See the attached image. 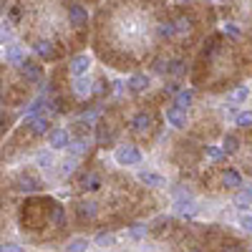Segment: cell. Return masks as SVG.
Wrapping results in <instances>:
<instances>
[{
	"instance_id": "obj_1",
	"label": "cell",
	"mask_w": 252,
	"mask_h": 252,
	"mask_svg": "<svg viewBox=\"0 0 252 252\" xmlns=\"http://www.w3.org/2000/svg\"><path fill=\"white\" fill-rule=\"evenodd\" d=\"M48 144L53 149H66V146H71V134L66 129H53L48 131Z\"/></svg>"
},
{
	"instance_id": "obj_2",
	"label": "cell",
	"mask_w": 252,
	"mask_h": 252,
	"mask_svg": "<svg viewBox=\"0 0 252 252\" xmlns=\"http://www.w3.org/2000/svg\"><path fill=\"white\" fill-rule=\"evenodd\" d=\"M116 161L119 164H139L141 154H139L136 146H121V149L116 152Z\"/></svg>"
},
{
	"instance_id": "obj_3",
	"label": "cell",
	"mask_w": 252,
	"mask_h": 252,
	"mask_svg": "<svg viewBox=\"0 0 252 252\" xmlns=\"http://www.w3.org/2000/svg\"><path fill=\"white\" fill-rule=\"evenodd\" d=\"M68 18H71V26H76V28H83L89 23V13H86L83 5H71L68 8Z\"/></svg>"
},
{
	"instance_id": "obj_4",
	"label": "cell",
	"mask_w": 252,
	"mask_h": 252,
	"mask_svg": "<svg viewBox=\"0 0 252 252\" xmlns=\"http://www.w3.org/2000/svg\"><path fill=\"white\" fill-rule=\"evenodd\" d=\"M166 121H169L172 126H177V129H184L187 126V109L172 106L169 111H166Z\"/></svg>"
},
{
	"instance_id": "obj_5",
	"label": "cell",
	"mask_w": 252,
	"mask_h": 252,
	"mask_svg": "<svg viewBox=\"0 0 252 252\" xmlns=\"http://www.w3.org/2000/svg\"><path fill=\"white\" fill-rule=\"evenodd\" d=\"M149 126H152V116L146 114V111H141V114H136L131 119V129L136 134H146V131H149Z\"/></svg>"
},
{
	"instance_id": "obj_6",
	"label": "cell",
	"mask_w": 252,
	"mask_h": 252,
	"mask_svg": "<svg viewBox=\"0 0 252 252\" xmlns=\"http://www.w3.org/2000/svg\"><path fill=\"white\" fill-rule=\"evenodd\" d=\"M20 68H23L26 81H31V83H38V81H40V76H43V71H40V66H38L35 61H26Z\"/></svg>"
},
{
	"instance_id": "obj_7",
	"label": "cell",
	"mask_w": 252,
	"mask_h": 252,
	"mask_svg": "<svg viewBox=\"0 0 252 252\" xmlns=\"http://www.w3.org/2000/svg\"><path fill=\"white\" fill-rule=\"evenodd\" d=\"M89 66H91V61H89V56H86V53H81V56H76V58L71 61V73L81 78L83 73L89 71Z\"/></svg>"
},
{
	"instance_id": "obj_8",
	"label": "cell",
	"mask_w": 252,
	"mask_h": 252,
	"mask_svg": "<svg viewBox=\"0 0 252 252\" xmlns=\"http://www.w3.org/2000/svg\"><path fill=\"white\" fill-rule=\"evenodd\" d=\"M146 86H149V78L141 76V73H136V76H131V78H129V89H131L134 94H141Z\"/></svg>"
},
{
	"instance_id": "obj_9",
	"label": "cell",
	"mask_w": 252,
	"mask_h": 252,
	"mask_svg": "<svg viewBox=\"0 0 252 252\" xmlns=\"http://www.w3.org/2000/svg\"><path fill=\"white\" fill-rule=\"evenodd\" d=\"M139 182L141 184H149V187H164V177H159L154 172H141L139 174Z\"/></svg>"
},
{
	"instance_id": "obj_10",
	"label": "cell",
	"mask_w": 252,
	"mask_h": 252,
	"mask_svg": "<svg viewBox=\"0 0 252 252\" xmlns=\"http://www.w3.org/2000/svg\"><path fill=\"white\" fill-rule=\"evenodd\" d=\"M222 184H224V187H229V189H235V187H240V184H242V177H240L235 169H227V172L222 174Z\"/></svg>"
},
{
	"instance_id": "obj_11",
	"label": "cell",
	"mask_w": 252,
	"mask_h": 252,
	"mask_svg": "<svg viewBox=\"0 0 252 252\" xmlns=\"http://www.w3.org/2000/svg\"><path fill=\"white\" fill-rule=\"evenodd\" d=\"M78 217L81 220H94L96 217V204L94 202H81L78 204Z\"/></svg>"
},
{
	"instance_id": "obj_12",
	"label": "cell",
	"mask_w": 252,
	"mask_h": 252,
	"mask_svg": "<svg viewBox=\"0 0 252 252\" xmlns=\"http://www.w3.org/2000/svg\"><path fill=\"white\" fill-rule=\"evenodd\" d=\"M235 204H237L240 209L252 207V189H242V192H237V194H235Z\"/></svg>"
},
{
	"instance_id": "obj_13",
	"label": "cell",
	"mask_w": 252,
	"mask_h": 252,
	"mask_svg": "<svg viewBox=\"0 0 252 252\" xmlns=\"http://www.w3.org/2000/svg\"><path fill=\"white\" fill-rule=\"evenodd\" d=\"M35 53L43 56V58H56V51H53V46L48 43V40H38V43H35Z\"/></svg>"
},
{
	"instance_id": "obj_14",
	"label": "cell",
	"mask_w": 252,
	"mask_h": 252,
	"mask_svg": "<svg viewBox=\"0 0 252 252\" xmlns=\"http://www.w3.org/2000/svg\"><path fill=\"white\" fill-rule=\"evenodd\" d=\"M73 91H76V96H89L91 94V81L89 78H78L73 83Z\"/></svg>"
},
{
	"instance_id": "obj_15",
	"label": "cell",
	"mask_w": 252,
	"mask_h": 252,
	"mask_svg": "<svg viewBox=\"0 0 252 252\" xmlns=\"http://www.w3.org/2000/svg\"><path fill=\"white\" fill-rule=\"evenodd\" d=\"M31 126H33V134H46V131H53V129H48V119H31L28 121Z\"/></svg>"
},
{
	"instance_id": "obj_16",
	"label": "cell",
	"mask_w": 252,
	"mask_h": 252,
	"mask_svg": "<svg viewBox=\"0 0 252 252\" xmlns=\"http://www.w3.org/2000/svg\"><path fill=\"white\" fill-rule=\"evenodd\" d=\"M5 61H13V63H18V66H23V63H26V58H23V53H20L18 46H10L5 51Z\"/></svg>"
},
{
	"instance_id": "obj_17",
	"label": "cell",
	"mask_w": 252,
	"mask_h": 252,
	"mask_svg": "<svg viewBox=\"0 0 252 252\" xmlns=\"http://www.w3.org/2000/svg\"><path fill=\"white\" fill-rule=\"evenodd\" d=\"M192 98H194V94H192V91H179V94H177V98H174V106L187 109L189 103H192Z\"/></svg>"
},
{
	"instance_id": "obj_18",
	"label": "cell",
	"mask_w": 252,
	"mask_h": 252,
	"mask_svg": "<svg viewBox=\"0 0 252 252\" xmlns=\"http://www.w3.org/2000/svg\"><path fill=\"white\" fill-rule=\"evenodd\" d=\"M222 149H224L227 154H235V152L240 149V141H237V136L227 134V136H224V141H222Z\"/></svg>"
},
{
	"instance_id": "obj_19",
	"label": "cell",
	"mask_w": 252,
	"mask_h": 252,
	"mask_svg": "<svg viewBox=\"0 0 252 252\" xmlns=\"http://www.w3.org/2000/svg\"><path fill=\"white\" fill-rule=\"evenodd\" d=\"M235 121H237V126L247 129V126H252V111H242V114H237V116H235Z\"/></svg>"
},
{
	"instance_id": "obj_20",
	"label": "cell",
	"mask_w": 252,
	"mask_h": 252,
	"mask_svg": "<svg viewBox=\"0 0 252 252\" xmlns=\"http://www.w3.org/2000/svg\"><path fill=\"white\" fill-rule=\"evenodd\" d=\"M18 184H20L18 189H23V192H35V189H38V182H35V179H31V177H26V179H20Z\"/></svg>"
},
{
	"instance_id": "obj_21",
	"label": "cell",
	"mask_w": 252,
	"mask_h": 252,
	"mask_svg": "<svg viewBox=\"0 0 252 252\" xmlns=\"http://www.w3.org/2000/svg\"><path fill=\"white\" fill-rule=\"evenodd\" d=\"M83 184H86V189H91V192H96V189L101 187V177H98V174H89L86 179H83Z\"/></svg>"
},
{
	"instance_id": "obj_22",
	"label": "cell",
	"mask_w": 252,
	"mask_h": 252,
	"mask_svg": "<svg viewBox=\"0 0 252 252\" xmlns=\"http://www.w3.org/2000/svg\"><path fill=\"white\" fill-rule=\"evenodd\" d=\"M204 154H207L209 159H215V161H217V159H222L227 152H224V149H220V146H207V149H204Z\"/></svg>"
},
{
	"instance_id": "obj_23",
	"label": "cell",
	"mask_w": 252,
	"mask_h": 252,
	"mask_svg": "<svg viewBox=\"0 0 252 252\" xmlns=\"http://www.w3.org/2000/svg\"><path fill=\"white\" fill-rule=\"evenodd\" d=\"M177 33V26L174 23H161L159 26V35H164V38H172Z\"/></svg>"
},
{
	"instance_id": "obj_24",
	"label": "cell",
	"mask_w": 252,
	"mask_h": 252,
	"mask_svg": "<svg viewBox=\"0 0 252 252\" xmlns=\"http://www.w3.org/2000/svg\"><path fill=\"white\" fill-rule=\"evenodd\" d=\"M68 252H86V240H73L68 245Z\"/></svg>"
},
{
	"instance_id": "obj_25",
	"label": "cell",
	"mask_w": 252,
	"mask_h": 252,
	"mask_svg": "<svg viewBox=\"0 0 252 252\" xmlns=\"http://www.w3.org/2000/svg\"><path fill=\"white\" fill-rule=\"evenodd\" d=\"M144 235H146V227H144V224H134V227H131V237L139 240V237H144Z\"/></svg>"
},
{
	"instance_id": "obj_26",
	"label": "cell",
	"mask_w": 252,
	"mask_h": 252,
	"mask_svg": "<svg viewBox=\"0 0 252 252\" xmlns=\"http://www.w3.org/2000/svg\"><path fill=\"white\" fill-rule=\"evenodd\" d=\"M182 66H184V63H182V61H172V63H169V71H172L174 76H179V73L184 71Z\"/></svg>"
},
{
	"instance_id": "obj_27",
	"label": "cell",
	"mask_w": 252,
	"mask_h": 252,
	"mask_svg": "<svg viewBox=\"0 0 252 252\" xmlns=\"http://www.w3.org/2000/svg\"><path fill=\"white\" fill-rule=\"evenodd\" d=\"M96 242H98V245H111V242H114V235H103V232H101V235L96 237Z\"/></svg>"
},
{
	"instance_id": "obj_28",
	"label": "cell",
	"mask_w": 252,
	"mask_h": 252,
	"mask_svg": "<svg viewBox=\"0 0 252 252\" xmlns=\"http://www.w3.org/2000/svg\"><path fill=\"white\" fill-rule=\"evenodd\" d=\"M240 222H242V227L247 229V232H252V215H242Z\"/></svg>"
},
{
	"instance_id": "obj_29",
	"label": "cell",
	"mask_w": 252,
	"mask_h": 252,
	"mask_svg": "<svg viewBox=\"0 0 252 252\" xmlns=\"http://www.w3.org/2000/svg\"><path fill=\"white\" fill-rule=\"evenodd\" d=\"M68 149H71V152H73V154H81V152H83V149H86V146H83V141H73V144H71V146H68Z\"/></svg>"
},
{
	"instance_id": "obj_30",
	"label": "cell",
	"mask_w": 252,
	"mask_h": 252,
	"mask_svg": "<svg viewBox=\"0 0 252 252\" xmlns=\"http://www.w3.org/2000/svg\"><path fill=\"white\" fill-rule=\"evenodd\" d=\"M232 98H235V101H245V98H247V89H237V91L232 94Z\"/></svg>"
},
{
	"instance_id": "obj_31",
	"label": "cell",
	"mask_w": 252,
	"mask_h": 252,
	"mask_svg": "<svg viewBox=\"0 0 252 252\" xmlns=\"http://www.w3.org/2000/svg\"><path fill=\"white\" fill-rule=\"evenodd\" d=\"M0 252H23V247H20V245H3Z\"/></svg>"
},
{
	"instance_id": "obj_32",
	"label": "cell",
	"mask_w": 252,
	"mask_h": 252,
	"mask_svg": "<svg viewBox=\"0 0 252 252\" xmlns=\"http://www.w3.org/2000/svg\"><path fill=\"white\" fill-rule=\"evenodd\" d=\"M177 31H189V20L187 18H179L177 20Z\"/></svg>"
},
{
	"instance_id": "obj_33",
	"label": "cell",
	"mask_w": 252,
	"mask_h": 252,
	"mask_svg": "<svg viewBox=\"0 0 252 252\" xmlns=\"http://www.w3.org/2000/svg\"><path fill=\"white\" fill-rule=\"evenodd\" d=\"M111 136H114V134H111V131H106V129H101V131H98V141H109Z\"/></svg>"
},
{
	"instance_id": "obj_34",
	"label": "cell",
	"mask_w": 252,
	"mask_h": 252,
	"mask_svg": "<svg viewBox=\"0 0 252 252\" xmlns=\"http://www.w3.org/2000/svg\"><path fill=\"white\" fill-rule=\"evenodd\" d=\"M38 161L43 164V166H48V164H51V157H48V154H38Z\"/></svg>"
},
{
	"instance_id": "obj_35",
	"label": "cell",
	"mask_w": 252,
	"mask_h": 252,
	"mask_svg": "<svg viewBox=\"0 0 252 252\" xmlns=\"http://www.w3.org/2000/svg\"><path fill=\"white\" fill-rule=\"evenodd\" d=\"M73 166H76L73 161H68V164H63V174H71V172H73Z\"/></svg>"
},
{
	"instance_id": "obj_36",
	"label": "cell",
	"mask_w": 252,
	"mask_h": 252,
	"mask_svg": "<svg viewBox=\"0 0 252 252\" xmlns=\"http://www.w3.org/2000/svg\"><path fill=\"white\" fill-rule=\"evenodd\" d=\"M227 33H229V35H235V38H237V35H240V31H237V28H235V26H227Z\"/></svg>"
},
{
	"instance_id": "obj_37",
	"label": "cell",
	"mask_w": 252,
	"mask_h": 252,
	"mask_svg": "<svg viewBox=\"0 0 252 252\" xmlns=\"http://www.w3.org/2000/svg\"><path fill=\"white\" fill-rule=\"evenodd\" d=\"M224 252H235V250H224Z\"/></svg>"
}]
</instances>
